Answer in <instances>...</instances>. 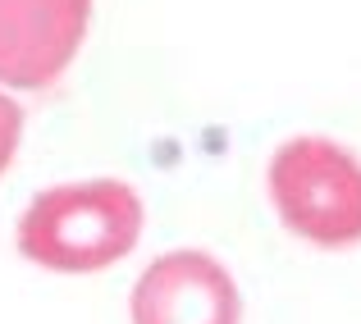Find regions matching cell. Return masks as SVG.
<instances>
[{
  "mask_svg": "<svg viewBox=\"0 0 361 324\" xmlns=\"http://www.w3.org/2000/svg\"><path fill=\"white\" fill-rule=\"evenodd\" d=\"M142 197L123 178L55 183L27 201L14 224L23 261L51 274H101L142 242Z\"/></svg>",
  "mask_w": 361,
  "mask_h": 324,
  "instance_id": "6da1fadb",
  "label": "cell"
},
{
  "mask_svg": "<svg viewBox=\"0 0 361 324\" xmlns=\"http://www.w3.org/2000/svg\"><path fill=\"white\" fill-rule=\"evenodd\" d=\"M270 201L283 228L320 251L361 247V160L329 137H288L270 156Z\"/></svg>",
  "mask_w": 361,
  "mask_h": 324,
  "instance_id": "7a4b0ae2",
  "label": "cell"
},
{
  "mask_svg": "<svg viewBox=\"0 0 361 324\" xmlns=\"http://www.w3.org/2000/svg\"><path fill=\"white\" fill-rule=\"evenodd\" d=\"M92 27V0H0V82L46 92L69 73Z\"/></svg>",
  "mask_w": 361,
  "mask_h": 324,
  "instance_id": "3957f363",
  "label": "cell"
},
{
  "mask_svg": "<svg viewBox=\"0 0 361 324\" xmlns=\"http://www.w3.org/2000/svg\"><path fill=\"white\" fill-rule=\"evenodd\" d=\"M133 324H243V292L211 251H165L128 297Z\"/></svg>",
  "mask_w": 361,
  "mask_h": 324,
  "instance_id": "277c9868",
  "label": "cell"
},
{
  "mask_svg": "<svg viewBox=\"0 0 361 324\" xmlns=\"http://www.w3.org/2000/svg\"><path fill=\"white\" fill-rule=\"evenodd\" d=\"M18 142H23V106H18L14 96L0 92V174L14 165Z\"/></svg>",
  "mask_w": 361,
  "mask_h": 324,
  "instance_id": "5b68a950",
  "label": "cell"
}]
</instances>
